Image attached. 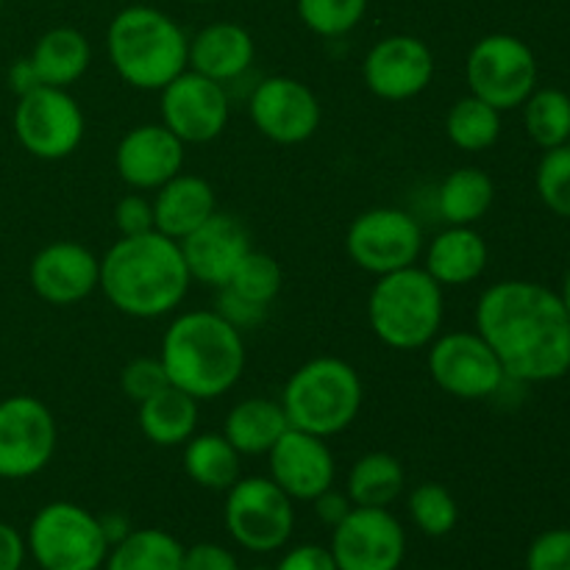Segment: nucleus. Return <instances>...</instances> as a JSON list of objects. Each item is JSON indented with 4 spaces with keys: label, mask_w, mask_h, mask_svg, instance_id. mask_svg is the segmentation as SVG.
Instances as JSON below:
<instances>
[{
    "label": "nucleus",
    "mask_w": 570,
    "mask_h": 570,
    "mask_svg": "<svg viewBox=\"0 0 570 570\" xmlns=\"http://www.w3.org/2000/svg\"><path fill=\"white\" fill-rule=\"evenodd\" d=\"M476 332L512 382L546 384L570 373V315L546 284L507 278L484 289Z\"/></svg>",
    "instance_id": "nucleus-1"
},
{
    "label": "nucleus",
    "mask_w": 570,
    "mask_h": 570,
    "mask_svg": "<svg viewBox=\"0 0 570 570\" xmlns=\"http://www.w3.org/2000/svg\"><path fill=\"white\" fill-rule=\"evenodd\" d=\"M187 262L176 239L159 232L120 237L100 256V284L120 315L137 321L170 315L189 293Z\"/></svg>",
    "instance_id": "nucleus-2"
},
{
    "label": "nucleus",
    "mask_w": 570,
    "mask_h": 570,
    "mask_svg": "<svg viewBox=\"0 0 570 570\" xmlns=\"http://www.w3.org/2000/svg\"><path fill=\"white\" fill-rule=\"evenodd\" d=\"M159 360L173 387L195 401H215L243 379L245 340L217 309H193L167 326Z\"/></svg>",
    "instance_id": "nucleus-3"
},
{
    "label": "nucleus",
    "mask_w": 570,
    "mask_h": 570,
    "mask_svg": "<svg viewBox=\"0 0 570 570\" xmlns=\"http://www.w3.org/2000/svg\"><path fill=\"white\" fill-rule=\"evenodd\" d=\"M106 50L117 76L134 89L159 92L187 70L189 37L154 6H126L106 28Z\"/></svg>",
    "instance_id": "nucleus-4"
},
{
    "label": "nucleus",
    "mask_w": 570,
    "mask_h": 570,
    "mask_svg": "<svg viewBox=\"0 0 570 570\" xmlns=\"http://www.w3.org/2000/svg\"><path fill=\"white\" fill-rule=\"evenodd\" d=\"M365 384L360 371L340 356H315L289 373L282 406L289 426L328 440L360 417Z\"/></svg>",
    "instance_id": "nucleus-5"
},
{
    "label": "nucleus",
    "mask_w": 570,
    "mask_h": 570,
    "mask_svg": "<svg viewBox=\"0 0 570 570\" xmlns=\"http://www.w3.org/2000/svg\"><path fill=\"white\" fill-rule=\"evenodd\" d=\"M443 287L417 265L379 276L367 298L371 332L393 351L429 348L443 328Z\"/></svg>",
    "instance_id": "nucleus-6"
},
{
    "label": "nucleus",
    "mask_w": 570,
    "mask_h": 570,
    "mask_svg": "<svg viewBox=\"0 0 570 570\" xmlns=\"http://www.w3.org/2000/svg\"><path fill=\"white\" fill-rule=\"evenodd\" d=\"M26 549L42 570H100L111 546L98 515L72 501H53L33 515Z\"/></svg>",
    "instance_id": "nucleus-7"
},
{
    "label": "nucleus",
    "mask_w": 570,
    "mask_h": 570,
    "mask_svg": "<svg viewBox=\"0 0 570 570\" xmlns=\"http://www.w3.org/2000/svg\"><path fill=\"white\" fill-rule=\"evenodd\" d=\"M226 529L237 546L254 554H273L293 538V499L271 476H239L226 490Z\"/></svg>",
    "instance_id": "nucleus-8"
},
{
    "label": "nucleus",
    "mask_w": 570,
    "mask_h": 570,
    "mask_svg": "<svg viewBox=\"0 0 570 570\" xmlns=\"http://www.w3.org/2000/svg\"><path fill=\"white\" fill-rule=\"evenodd\" d=\"M538 76L534 50L512 33H488L473 45L465 61L471 95L488 100L499 111L521 109L538 89Z\"/></svg>",
    "instance_id": "nucleus-9"
},
{
    "label": "nucleus",
    "mask_w": 570,
    "mask_h": 570,
    "mask_svg": "<svg viewBox=\"0 0 570 570\" xmlns=\"http://www.w3.org/2000/svg\"><path fill=\"white\" fill-rule=\"evenodd\" d=\"M345 250L360 271L371 276L417 265L423 254L421 223L399 206H373L354 217L345 234Z\"/></svg>",
    "instance_id": "nucleus-10"
},
{
    "label": "nucleus",
    "mask_w": 570,
    "mask_h": 570,
    "mask_svg": "<svg viewBox=\"0 0 570 570\" xmlns=\"http://www.w3.org/2000/svg\"><path fill=\"white\" fill-rule=\"evenodd\" d=\"M17 142L42 161L67 159L78 150L87 134V120L78 100L67 89L37 87L17 98Z\"/></svg>",
    "instance_id": "nucleus-11"
},
{
    "label": "nucleus",
    "mask_w": 570,
    "mask_h": 570,
    "mask_svg": "<svg viewBox=\"0 0 570 570\" xmlns=\"http://www.w3.org/2000/svg\"><path fill=\"white\" fill-rule=\"evenodd\" d=\"M426 371L445 395L460 401H484L499 393L507 382L499 356L482 334L449 332L429 343Z\"/></svg>",
    "instance_id": "nucleus-12"
},
{
    "label": "nucleus",
    "mask_w": 570,
    "mask_h": 570,
    "mask_svg": "<svg viewBox=\"0 0 570 570\" xmlns=\"http://www.w3.org/2000/svg\"><path fill=\"white\" fill-rule=\"evenodd\" d=\"M59 443V426L48 406L33 395L0 401V479L20 482L50 465Z\"/></svg>",
    "instance_id": "nucleus-13"
},
{
    "label": "nucleus",
    "mask_w": 570,
    "mask_h": 570,
    "mask_svg": "<svg viewBox=\"0 0 570 570\" xmlns=\"http://www.w3.org/2000/svg\"><path fill=\"white\" fill-rule=\"evenodd\" d=\"M159 115L161 126L170 128L184 145L212 142L226 131L232 115L226 83L187 67L159 89Z\"/></svg>",
    "instance_id": "nucleus-14"
},
{
    "label": "nucleus",
    "mask_w": 570,
    "mask_h": 570,
    "mask_svg": "<svg viewBox=\"0 0 570 570\" xmlns=\"http://www.w3.org/2000/svg\"><path fill=\"white\" fill-rule=\"evenodd\" d=\"M337 570H399L406 557V532L399 518L379 507H354L332 529Z\"/></svg>",
    "instance_id": "nucleus-15"
},
{
    "label": "nucleus",
    "mask_w": 570,
    "mask_h": 570,
    "mask_svg": "<svg viewBox=\"0 0 570 570\" xmlns=\"http://www.w3.org/2000/svg\"><path fill=\"white\" fill-rule=\"evenodd\" d=\"M248 115L256 131L276 145H301L321 128L323 109L317 95L301 78L267 76L254 87Z\"/></svg>",
    "instance_id": "nucleus-16"
},
{
    "label": "nucleus",
    "mask_w": 570,
    "mask_h": 570,
    "mask_svg": "<svg viewBox=\"0 0 570 570\" xmlns=\"http://www.w3.org/2000/svg\"><path fill=\"white\" fill-rule=\"evenodd\" d=\"M367 92L382 100H412L434 81V53L412 33H393L373 45L362 61Z\"/></svg>",
    "instance_id": "nucleus-17"
},
{
    "label": "nucleus",
    "mask_w": 570,
    "mask_h": 570,
    "mask_svg": "<svg viewBox=\"0 0 570 570\" xmlns=\"http://www.w3.org/2000/svg\"><path fill=\"white\" fill-rule=\"evenodd\" d=\"M187 145L161 122H142L120 137L115 148V170L134 193H156L161 184L184 170Z\"/></svg>",
    "instance_id": "nucleus-18"
},
{
    "label": "nucleus",
    "mask_w": 570,
    "mask_h": 570,
    "mask_svg": "<svg viewBox=\"0 0 570 570\" xmlns=\"http://www.w3.org/2000/svg\"><path fill=\"white\" fill-rule=\"evenodd\" d=\"M271 479L293 501H315L317 495L334 488L337 462H334L328 440L289 426L278 443L267 451Z\"/></svg>",
    "instance_id": "nucleus-19"
},
{
    "label": "nucleus",
    "mask_w": 570,
    "mask_h": 570,
    "mask_svg": "<svg viewBox=\"0 0 570 570\" xmlns=\"http://www.w3.org/2000/svg\"><path fill=\"white\" fill-rule=\"evenodd\" d=\"M28 282L45 304H81L100 284V256H95L87 245L59 239L37 250L28 267Z\"/></svg>",
    "instance_id": "nucleus-20"
},
{
    "label": "nucleus",
    "mask_w": 570,
    "mask_h": 570,
    "mask_svg": "<svg viewBox=\"0 0 570 570\" xmlns=\"http://www.w3.org/2000/svg\"><path fill=\"white\" fill-rule=\"evenodd\" d=\"M178 248H181L193 282L220 289L254 245H250V232L239 217L217 209L193 234L178 239Z\"/></svg>",
    "instance_id": "nucleus-21"
},
{
    "label": "nucleus",
    "mask_w": 570,
    "mask_h": 570,
    "mask_svg": "<svg viewBox=\"0 0 570 570\" xmlns=\"http://www.w3.org/2000/svg\"><path fill=\"white\" fill-rule=\"evenodd\" d=\"M256 59V42L248 28L232 20H217L189 37V70L212 78V81H234L245 76Z\"/></svg>",
    "instance_id": "nucleus-22"
},
{
    "label": "nucleus",
    "mask_w": 570,
    "mask_h": 570,
    "mask_svg": "<svg viewBox=\"0 0 570 570\" xmlns=\"http://www.w3.org/2000/svg\"><path fill=\"white\" fill-rule=\"evenodd\" d=\"M156 232L170 239H184L217 212V195L206 178L178 173L154 193Z\"/></svg>",
    "instance_id": "nucleus-23"
},
{
    "label": "nucleus",
    "mask_w": 570,
    "mask_h": 570,
    "mask_svg": "<svg viewBox=\"0 0 570 570\" xmlns=\"http://www.w3.org/2000/svg\"><path fill=\"white\" fill-rule=\"evenodd\" d=\"M423 256H426L423 271L445 289L476 282L488 267L490 250L473 226H449L434 234L432 243L423 248Z\"/></svg>",
    "instance_id": "nucleus-24"
},
{
    "label": "nucleus",
    "mask_w": 570,
    "mask_h": 570,
    "mask_svg": "<svg viewBox=\"0 0 570 570\" xmlns=\"http://www.w3.org/2000/svg\"><path fill=\"white\" fill-rule=\"evenodd\" d=\"M200 401L167 384L156 395L137 404V423L142 438L159 449H181L198 432Z\"/></svg>",
    "instance_id": "nucleus-25"
},
{
    "label": "nucleus",
    "mask_w": 570,
    "mask_h": 570,
    "mask_svg": "<svg viewBox=\"0 0 570 570\" xmlns=\"http://www.w3.org/2000/svg\"><path fill=\"white\" fill-rule=\"evenodd\" d=\"M287 429L289 421L284 415L282 401L256 395V399H243L228 410L223 421V438L243 456H267V451L278 443Z\"/></svg>",
    "instance_id": "nucleus-26"
},
{
    "label": "nucleus",
    "mask_w": 570,
    "mask_h": 570,
    "mask_svg": "<svg viewBox=\"0 0 570 570\" xmlns=\"http://www.w3.org/2000/svg\"><path fill=\"white\" fill-rule=\"evenodd\" d=\"M28 59H31L33 70H37L39 81L45 87L70 89L89 70L92 48H89V39L78 28L59 26L50 28L37 39Z\"/></svg>",
    "instance_id": "nucleus-27"
},
{
    "label": "nucleus",
    "mask_w": 570,
    "mask_h": 570,
    "mask_svg": "<svg viewBox=\"0 0 570 570\" xmlns=\"http://www.w3.org/2000/svg\"><path fill=\"white\" fill-rule=\"evenodd\" d=\"M181 465L189 482L212 493H226L243 476V454L223 438V432H195L181 445Z\"/></svg>",
    "instance_id": "nucleus-28"
},
{
    "label": "nucleus",
    "mask_w": 570,
    "mask_h": 570,
    "mask_svg": "<svg viewBox=\"0 0 570 570\" xmlns=\"http://www.w3.org/2000/svg\"><path fill=\"white\" fill-rule=\"evenodd\" d=\"M406 488V471L390 451H367L351 465L345 479V493L354 507H379L390 510Z\"/></svg>",
    "instance_id": "nucleus-29"
},
{
    "label": "nucleus",
    "mask_w": 570,
    "mask_h": 570,
    "mask_svg": "<svg viewBox=\"0 0 570 570\" xmlns=\"http://www.w3.org/2000/svg\"><path fill=\"white\" fill-rule=\"evenodd\" d=\"M495 200V184L482 167H456L440 181L438 212L449 226H476Z\"/></svg>",
    "instance_id": "nucleus-30"
},
{
    "label": "nucleus",
    "mask_w": 570,
    "mask_h": 570,
    "mask_svg": "<svg viewBox=\"0 0 570 570\" xmlns=\"http://www.w3.org/2000/svg\"><path fill=\"white\" fill-rule=\"evenodd\" d=\"M184 546L165 529H131L109 549L106 570H181Z\"/></svg>",
    "instance_id": "nucleus-31"
},
{
    "label": "nucleus",
    "mask_w": 570,
    "mask_h": 570,
    "mask_svg": "<svg viewBox=\"0 0 570 570\" xmlns=\"http://www.w3.org/2000/svg\"><path fill=\"white\" fill-rule=\"evenodd\" d=\"M445 137L465 154L490 150L501 137V111L476 95H465L445 115Z\"/></svg>",
    "instance_id": "nucleus-32"
},
{
    "label": "nucleus",
    "mask_w": 570,
    "mask_h": 570,
    "mask_svg": "<svg viewBox=\"0 0 570 570\" xmlns=\"http://www.w3.org/2000/svg\"><path fill=\"white\" fill-rule=\"evenodd\" d=\"M523 109V126L529 139L538 148L551 150L570 142V95L562 89L543 87L534 89L527 98Z\"/></svg>",
    "instance_id": "nucleus-33"
},
{
    "label": "nucleus",
    "mask_w": 570,
    "mask_h": 570,
    "mask_svg": "<svg viewBox=\"0 0 570 570\" xmlns=\"http://www.w3.org/2000/svg\"><path fill=\"white\" fill-rule=\"evenodd\" d=\"M223 287L237 295V298L267 309L278 298V293H282L284 271L276 256L250 248Z\"/></svg>",
    "instance_id": "nucleus-34"
},
{
    "label": "nucleus",
    "mask_w": 570,
    "mask_h": 570,
    "mask_svg": "<svg viewBox=\"0 0 570 570\" xmlns=\"http://www.w3.org/2000/svg\"><path fill=\"white\" fill-rule=\"evenodd\" d=\"M406 510H410L412 523L426 538H445L460 523V504H456L454 493L440 482L417 484L410 493Z\"/></svg>",
    "instance_id": "nucleus-35"
},
{
    "label": "nucleus",
    "mask_w": 570,
    "mask_h": 570,
    "mask_svg": "<svg viewBox=\"0 0 570 570\" xmlns=\"http://www.w3.org/2000/svg\"><path fill=\"white\" fill-rule=\"evenodd\" d=\"M301 22L323 39L354 31L367 11V0H295Z\"/></svg>",
    "instance_id": "nucleus-36"
},
{
    "label": "nucleus",
    "mask_w": 570,
    "mask_h": 570,
    "mask_svg": "<svg viewBox=\"0 0 570 570\" xmlns=\"http://www.w3.org/2000/svg\"><path fill=\"white\" fill-rule=\"evenodd\" d=\"M534 187L546 209L570 220V142L546 150L534 173Z\"/></svg>",
    "instance_id": "nucleus-37"
},
{
    "label": "nucleus",
    "mask_w": 570,
    "mask_h": 570,
    "mask_svg": "<svg viewBox=\"0 0 570 570\" xmlns=\"http://www.w3.org/2000/svg\"><path fill=\"white\" fill-rule=\"evenodd\" d=\"M167 384H170V379H167L159 356H137L120 371V390L134 404H142L145 399L165 390Z\"/></svg>",
    "instance_id": "nucleus-38"
},
{
    "label": "nucleus",
    "mask_w": 570,
    "mask_h": 570,
    "mask_svg": "<svg viewBox=\"0 0 570 570\" xmlns=\"http://www.w3.org/2000/svg\"><path fill=\"white\" fill-rule=\"evenodd\" d=\"M527 570H570V529L538 534L527 551Z\"/></svg>",
    "instance_id": "nucleus-39"
},
{
    "label": "nucleus",
    "mask_w": 570,
    "mask_h": 570,
    "mask_svg": "<svg viewBox=\"0 0 570 570\" xmlns=\"http://www.w3.org/2000/svg\"><path fill=\"white\" fill-rule=\"evenodd\" d=\"M115 226L120 237H139V234L156 232L154 200L142 193L122 195L115 206Z\"/></svg>",
    "instance_id": "nucleus-40"
},
{
    "label": "nucleus",
    "mask_w": 570,
    "mask_h": 570,
    "mask_svg": "<svg viewBox=\"0 0 570 570\" xmlns=\"http://www.w3.org/2000/svg\"><path fill=\"white\" fill-rule=\"evenodd\" d=\"M181 570H239V562L226 546L195 543L184 549Z\"/></svg>",
    "instance_id": "nucleus-41"
},
{
    "label": "nucleus",
    "mask_w": 570,
    "mask_h": 570,
    "mask_svg": "<svg viewBox=\"0 0 570 570\" xmlns=\"http://www.w3.org/2000/svg\"><path fill=\"white\" fill-rule=\"evenodd\" d=\"M276 570H337L332 551L326 546L317 543H304L289 549L287 554L278 560Z\"/></svg>",
    "instance_id": "nucleus-42"
},
{
    "label": "nucleus",
    "mask_w": 570,
    "mask_h": 570,
    "mask_svg": "<svg viewBox=\"0 0 570 570\" xmlns=\"http://www.w3.org/2000/svg\"><path fill=\"white\" fill-rule=\"evenodd\" d=\"M217 293H220V306H217V312H220V315L226 317L234 328H239V332L259 326V323L265 321L267 309H262V306L237 298V295L228 293L226 287H220Z\"/></svg>",
    "instance_id": "nucleus-43"
},
{
    "label": "nucleus",
    "mask_w": 570,
    "mask_h": 570,
    "mask_svg": "<svg viewBox=\"0 0 570 570\" xmlns=\"http://www.w3.org/2000/svg\"><path fill=\"white\" fill-rule=\"evenodd\" d=\"M312 504H315L317 521H321L323 527H328V529H334V527H337V523H343L345 515H348V512L354 510V504H351L348 493H340V490H334V488H328L326 493L317 495V499L312 501Z\"/></svg>",
    "instance_id": "nucleus-44"
},
{
    "label": "nucleus",
    "mask_w": 570,
    "mask_h": 570,
    "mask_svg": "<svg viewBox=\"0 0 570 570\" xmlns=\"http://www.w3.org/2000/svg\"><path fill=\"white\" fill-rule=\"evenodd\" d=\"M26 554V538L9 523H0V570H20Z\"/></svg>",
    "instance_id": "nucleus-45"
},
{
    "label": "nucleus",
    "mask_w": 570,
    "mask_h": 570,
    "mask_svg": "<svg viewBox=\"0 0 570 570\" xmlns=\"http://www.w3.org/2000/svg\"><path fill=\"white\" fill-rule=\"evenodd\" d=\"M42 87V81H39L37 70H33L31 59H17L14 65L9 67V89L17 95V98H22V95H28L31 89Z\"/></svg>",
    "instance_id": "nucleus-46"
},
{
    "label": "nucleus",
    "mask_w": 570,
    "mask_h": 570,
    "mask_svg": "<svg viewBox=\"0 0 570 570\" xmlns=\"http://www.w3.org/2000/svg\"><path fill=\"white\" fill-rule=\"evenodd\" d=\"M100 523H104V532L106 538H109V546H115L117 540H122L128 532H131V529H128V521L122 515H106L100 518Z\"/></svg>",
    "instance_id": "nucleus-47"
},
{
    "label": "nucleus",
    "mask_w": 570,
    "mask_h": 570,
    "mask_svg": "<svg viewBox=\"0 0 570 570\" xmlns=\"http://www.w3.org/2000/svg\"><path fill=\"white\" fill-rule=\"evenodd\" d=\"M560 298H562V304H566V309H568V315H570V271L566 273V282H562Z\"/></svg>",
    "instance_id": "nucleus-48"
},
{
    "label": "nucleus",
    "mask_w": 570,
    "mask_h": 570,
    "mask_svg": "<svg viewBox=\"0 0 570 570\" xmlns=\"http://www.w3.org/2000/svg\"><path fill=\"white\" fill-rule=\"evenodd\" d=\"M250 570H276V568H267V566H256V568H250Z\"/></svg>",
    "instance_id": "nucleus-49"
},
{
    "label": "nucleus",
    "mask_w": 570,
    "mask_h": 570,
    "mask_svg": "<svg viewBox=\"0 0 570 570\" xmlns=\"http://www.w3.org/2000/svg\"><path fill=\"white\" fill-rule=\"evenodd\" d=\"M193 3H206V0H193Z\"/></svg>",
    "instance_id": "nucleus-50"
},
{
    "label": "nucleus",
    "mask_w": 570,
    "mask_h": 570,
    "mask_svg": "<svg viewBox=\"0 0 570 570\" xmlns=\"http://www.w3.org/2000/svg\"><path fill=\"white\" fill-rule=\"evenodd\" d=\"M0 9H3V0H0Z\"/></svg>",
    "instance_id": "nucleus-51"
}]
</instances>
